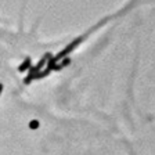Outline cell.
Instances as JSON below:
<instances>
[{"label": "cell", "mask_w": 155, "mask_h": 155, "mask_svg": "<svg viewBox=\"0 0 155 155\" xmlns=\"http://www.w3.org/2000/svg\"><path fill=\"white\" fill-rule=\"evenodd\" d=\"M29 65V60H26L25 62H24V65H21V67H19V71H24V69H25V67H28Z\"/></svg>", "instance_id": "obj_1"}, {"label": "cell", "mask_w": 155, "mask_h": 155, "mask_svg": "<svg viewBox=\"0 0 155 155\" xmlns=\"http://www.w3.org/2000/svg\"><path fill=\"white\" fill-rule=\"evenodd\" d=\"M32 126H33V127H38V122H32V123H31V127H32Z\"/></svg>", "instance_id": "obj_2"}, {"label": "cell", "mask_w": 155, "mask_h": 155, "mask_svg": "<svg viewBox=\"0 0 155 155\" xmlns=\"http://www.w3.org/2000/svg\"><path fill=\"white\" fill-rule=\"evenodd\" d=\"M0 93H2V84H0Z\"/></svg>", "instance_id": "obj_3"}]
</instances>
